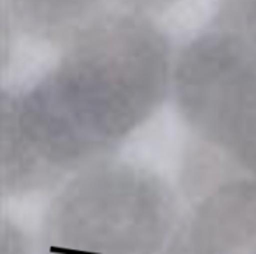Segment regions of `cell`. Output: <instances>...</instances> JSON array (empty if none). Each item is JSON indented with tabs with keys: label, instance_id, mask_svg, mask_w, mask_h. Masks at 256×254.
<instances>
[{
	"label": "cell",
	"instance_id": "cell-1",
	"mask_svg": "<svg viewBox=\"0 0 256 254\" xmlns=\"http://www.w3.org/2000/svg\"><path fill=\"white\" fill-rule=\"evenodd\" d=\"M62 46L46 73L2 96L4 196L111 160L172 87L170 40L147 15L105 12Z\"/></svg>",
	"mask_w": 256,
	"mask_h": 254
},
{
	"label": "cell",
	"instance_id": "cell-2",
	"mask_svg": "<svg viewBox=\"0 0 256 254\" xmlns=\"http://www.w3.org/2000/svg\"><path fill=\"white\" fill-rule=\"evenodd\" d=\"M177 198L153 172L106 160L70 177L42 225L44 254H165Z\"/></svg>",
	"mask_w": 256,
	"mask_h": 254
},
{
	"label": "cell",
	"instance_id": "cell-3",
	"mask_svg": "<svg viewBox=\"0 0 256 254\" xmlns=\"http://www.w3.org/2000/svg\"><path fill=\"white\" fill-rule=\"evenodd\" d=\"M172 94L200 142L232 178H256V48L210 25L178 52Z\"/></svg>",
	"mask_w": 256,
	"mask_h": 254
},
{
	"label": "cell",
	"instance_id": "cell-4",
	"mask_svg": "<svg viewBox=\"0 0 256 254\" xmlns=\"http://www.w3.org/2000/svg\"><path fill=\"white\" fill-rule=\"evenodd\" d=\"M165 254H256V178H230L204 192Z\"/></svg>",
	"mask_w": 256,
	"mask_h": 254
},
{
	"label": "cell",
	"instance_id": "cell-5",
	"mask_svg": "<svg viewBox=\"0 0 256 254\" xmlns=\"http://www.w3.org/2000/svg\"><path fill=\"white\" fill-rule=\"evenodd\" d=\"M105 0H4L15 27L51 43H66L76 31L105 13Z\"/></svg>",
	"mask_w": 256,
	"mask_h": 254
},
{
	"label": "cell",
	"instance_id": "cell-6",
	"mask_svg": "<svg viewBox=\"0 0 256 254\" xmlns=\"http://www.w3.org/2000/svg\"><path fill=\"white\" fill-rule=\"evenodd\" d=\"M212 25L238 34L256 48V0H219Z\"/></svg>",
	"mask_w": 256,
	"mask_h": 254
},
{
	"label": "cell",
	"instance_id": "cell-7",
	"mask_svg": "<svg viewBox=\"0 0 256 254\" xmlns=\"http://www.w3.org/2000/svg\"><path fill=\"white\" fill-rule=\"evenodd\" d=\"M117 1L123 7V10L148 15L153 12H162L178 0H117Z\"/></svg>",
	"mask_w": 256,
	"mask_h": 254
}]
</instances>
